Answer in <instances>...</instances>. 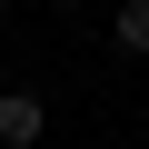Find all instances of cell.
<instances>
[{"mask_svg": "<svg viewBox=\"0 0 149 149\" xmlns=\"http://www.w3.org/2000/svg\"><path fill=\"white\" fill-rule=\"evenodd\" d=\"M60 10H90V0H60Z\"/></svg>", "mask_w": 149, "mask_h": 149, "instance_id": "3", "label": "cell"}, {"mask_svg": "<svg viewBox=\"0 0 149 149\" xmlns=\"http://www.w3.org/2000/svg\"><path fill=\"white\" fill-rule=\"evenodd\" d=\"M40 139H50L40 90H0V149H40Z\"/></svg>", "mask_w": 149, "mask_h": 149, "instance_id": "1", "label": "cell"}, {"mask_svg": "<svg viewBox=\"0 0 149 149\" xmlns=\"http://www.w3.org/2000/svg\"><path fill=\"white\" fill-rule=\"evenodd\" d=\"M0 10H10V0H0Z\"/></svg>", "mask_w": 149, "mask_h": 149, "instance_id": "4", "label": "cell"}, {"mask_svg": "<svg viewBox=\"0 0 149 149\" xmlns=\"http://www.w3.org/2000/svg\"><path fill=\"white\" fill-rule=\"evenodd\" d=\"M109 40L129 60H149V0H119V10H109Z\"/></svg>", "mask_w": 149, "mask_h": 149, "instance_id": "2", "label": "cell"}]
</instances>
